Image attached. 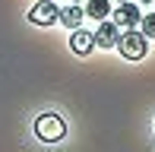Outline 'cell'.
Here are the masks:
<instances>
[{"mask_svg": "<svg viewBox=\"0 0 155 152\" xmlns=\"http://www.w3.org/2000/svg\"><path fill=\"white\" fill-rule=\"evenodd\" d=\"M139 3H152V0H139Z\"/></svg>", "mask_w": 155, "mask_h": 152, "instance_id": "cell-10", "label": "cell"}, {"mask_svg": "<svg viewBox=\"0 0 155 152\" xmlns=\"http://www.w3.org/2000/svg\"><path fill=\"white\" fill-rule=\"evenodd\" d=\"M35 133L45 143H57V140H63V133H67V124H63L57 114H41L38 121H35Z\"/></svg>", "mask_w": 155, "mask_h": 152, "instance_id": "cell-2", "label": "cell"}, {"mask_svg": "<svg viewBox=\"0 0 155 152\" xmlns=\"http://www.w3.org/2000/svg\"><path fill=\"white\" fill-rule=\"evenodd\" d=\"M111 3H120V0H111Z\"/></svg>", "mask_w": 155, "mask_h": 152, "instance_id": "cell-12", "label": "cell"}, {"mask_svg": "<svg viewBox=\"0 0 155 152\" xmlns=\"http://www.w3.org/2000/svg\"><path fill=\"white\" fill-rule=\"evenodd\" d=\"M111 16H114V25L117 29H136L139 19H143V13H139L136 3H117V10H111Z\"/></svg>", "mask_w": 155, "mask_h": 152, "instance_id": "cell-3", "label": "cell"}, {"mask_svg": "<svg viewBox=\"0 0 155 152\" xmlns=\"http://www.w3.org/2000/svg\"><path fill=\"white\" fill-rule=\"evenodd\" d=\"M70 48H73V54H79V57L92 54V48H95L92 32H86V29H73V35H70Z\"/></svg>", "mask_w": 155, "mask_h": 152, "instance_id": "cell-6", "label": "cell"}, {"mask_svg": "<svg viewBox=\"0 0 155 152\" xmlns=\"http://www.w3.org/2000/svg\"><path fill=\"white\" fill-rule=\"evenodd\" d=\"M117 51H120V57L127 60H139V57H146V51H149V45H146V35L143 32H136V29H127L120 38H117Z\"/></svg>", "mask_w": 155, "mask_h": 152, "instance_id": "cell-1", "label": "cell"}, {"mask_svg": "<svg viewBox=\"0 0 155 152\" xmlns=\"http://www.w3.org/2000/svg\"><path fill=\"white\" fill-rule=\"evenodd\" d=\"M139 29H143L146 38H155V13H149V16L139 19Z\"/></svg>", "mask_w": 155, "mask_h": 152, "instance_id": "cell-9", "label": "cell"}, {"mask_svg": "<svg viewBox=\"0 0 155 152\" xmlns=\"http://www.w3.org/2000/svg\"><path fill=\"white\" fill-rule=\"evenodd\" d=\"M92 38H95L98 48H114L117 38H120V29L114 25V19H111V22H108V19H101V25L92 32Z\"/></svg>", "mask_w": 155, "mask_h": 152, "instance_id": "cell-5", "label": "cell"}, {"mask_svg": "<svg viewBox=\"0 0 155 152\" xmlns=\"http://www.w3.org/2000/svg\"><path fill=\"white\" fill-rule=\"evenodd\" d=\"M73 3H86V0H73Z\"/></svg>", "mask_w": 155, "mask_h": 152, "instance_id": "cell-11", "label": "cell"}, {"mask_svg": "<svg viewBox=\"0 0 155 152\" xmlns=\"http://www.w3.org/2000/svg\"><path fill=\"white\" fill-rule=\"evenodd\" d=\"M57 16H60V10L54 0H41V3H35L29 10V22H35V25H54Z\"/></svg>", "mask_w": 155, "mask_h": 152, "instance_id": "cell-4", "label": "cell"}, {"mask_svg": "<svg viewBox=\"0 0 155 152\" xmlns=\"http://www.w3.org/2000/svg\"><path fill=\"white\" fill-rule=\"evenodd\" d=\"M111 10H114V6H111V0H86V16L98 19V22H101V19H108Z\"/></svg>", "mask_w": 155, "mask_h": 152, "instance_id": "cell-8", "label": "cell"}, {"mask_svg": "<svg viewBox=\"0 0 155 152\" xmlns=\"http://www.w3.org/2000/svg\"><path fill=\"white\" fill-rule=\"evenodd\" d=\"M82 16H86V10H79L76 3H70L67 10H60V16H57V19L67 25V29H79V25H82Z\"/></svg>", "mask_w": 155, "mask_h": 152, "instance_id": "cell-7", "label": "cell"}]
</instances>
